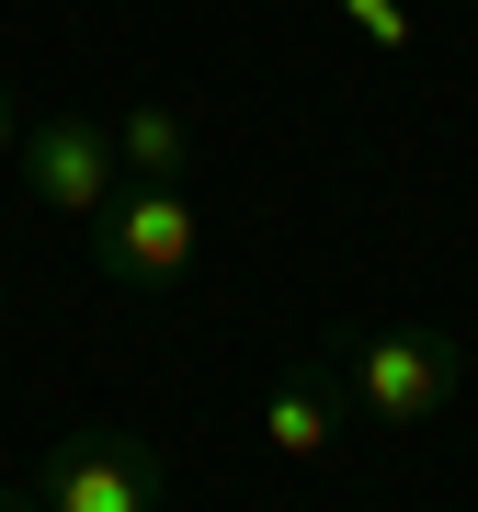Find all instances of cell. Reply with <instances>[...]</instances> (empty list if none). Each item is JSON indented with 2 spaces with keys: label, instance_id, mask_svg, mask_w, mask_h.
Returning a JSON list of instances; mask_svg holds the SVG:
<instances>
[{
  "label": "cell",
  "instance_id": "2",
  "mask_svg": "<svg viewBox=\"0 0 478 512\" xmlns=\"http://www.w3.org/2000/svg\"><path fill=\"white\" fill-rule=\"evenodd\" d=\"M194 251H205V217H194L183 183H126L92 217V274L126 285V296H171L194 274Z\"/></svg>",
  "mask_w": 478,
  "mask_h": 512
},
{
  "label": "cell",
  "instance_id": "8",
  "mask_svg": "<svg viewBox=\"0 0 478 512\" xmlns=\"http://www.w3.org/2000/svg\"><path fill=\"white\" fill-rule=\"evenodd\" d=\"M0 160H23V114H12V80H0Z\"/></svg>",
  "mask_w": 478,
  "mask_h": 512
},
{
  "label": "cell",
  "instance_id": "9",
  "mask_svg": "<svg viewBox=\"0 0 478 512\" xmlns=\"http://www.w3.org/2000/svg\"><path fill=\"white\" fill-rule=\"evenodd\" d=\"M0 512H35V501H23V490H0Z\"/></svg>",
  "mask_w": 478,
  "mask_h": 512
},
{
  "label": "cell",
  "instance_id": "1",
  "mask_svg": "<svg viewBox=\"0 0 478 512\" xmlns=\"http://www.w3.org/2000/svg\"><path fill=\"white\" fill-rule=\"evenodd\" d=\"M331 353H342V387H353V410H365L376 433H422V421L456 399V376H467L456 330H353Z\"/></svg>",
  "mask_w": 478,
  "mask_h": 512
},
{
  "label": "cell",
  "instance_id": "7",
  "mask_svg": "<svg viewBox=\"0 0 478 512\" xmlns=\"http://www.w3.org/2000/svg\"><path fill=\"white\" fill-rule=\"evenodd\" d=\"M342 12H353V23H365V35H376V46H422V23H410V12H399V0H342Z\"/></svg>",
  "mask_w": 478,
  "mask_h": 512
},
{
  "label": "cell",
  "instance_id": "5",
  "mask_svg": "<svg viewBox=\"0 0 478 512\" xmlns=\"http://www.w3.org/2000/svg\"><path fill=\"white\" fill-rule=\"evenodd\" d=\"M262 444L296 456V467L331 456V353H319V365H285L274 387H262Z\"/></svg>",
  "mask_w": 478,
  "mask_h": 512
},
{
  "label": "cell",
  "instance_id": "3",
  "mask_svg": "<svg viewBox=\"0 0 478 512\" xmlns=\"http://www.w3.org/2000/svg\"><path fill=\"white\" fill-rule=\"evenodd\" d=\"M160 490H171V456H160L148 433H114V421L46 444L35 478H23L35 512H160Z\"/></svg>",
  "mask_w": 478,
  "mask_h": 512
},
{
  "label": "cell",
  "instance_id": "6",
  "mask_svg": "<svg viewBox=\"0 0 478 512\" xmlns=\"http://www.w3.org/2000/svg\"><path fill=\"white\" fill-rule=\"evenodd\" d=\"M114 160H126V183H183V160H194L183 103H126L114 114Z\"/></svg>",
  "mask_w": 478,
  "mask_h": 512
},
{
  "label": "cell",
  "instance_id": "4",
  "mask_svg": "<svg viewBox=\"0 0 478 512\" xmlns=\"http://www.w3.org/2000/svg\"><path fill=\"white\" fill-rule=\"evenodd\" d=\"M23 194L46 205V217L92 228L114 194H126V160H114V126L103 114H46V126H23Z\"/></svg>",
  "mask_w": 478,
  "mask_h": 512
}]
</instances>
